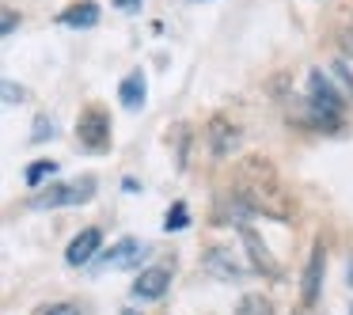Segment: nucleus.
<instances>
[{
    "mask_svg": "<svg viewBox=\"0 0 353 315\" xmlns=\"http://www.w3.org/2000/svg\"><path fill=\"white\" fill-rule=\"evenodd\" d=\"M224 201L239 216V224H247L243 216H266V221H289L292 216L289 190L277 179L274 163L262 160V156H247L239 163L236 175H232V194Z\"/></svg>",
    "mask_w": 353,
    "mask_h": 315,
    "instance_id": "nucleus-1",
    "label": "nucleus"
},
{
    "mask_svg": "<svg viewBox=\"0 0 353 315\" xmlns=\"http://www.w3.org/2000/svg\"><path fill=\"white\" fill-rule=\"evenodd\" d=\"M54 133H57V125L50 122L46 114L34 118V137H31V141H54Z\"/></svg>",
    "mask_w": 353,
    "mask_h": 315,
    "instance_id": "nucleus-17",
    "label": "nucleus"
},
{
    "mask_svg": "<svg viewBox=\"0 0 353 315\" xmlns=\"http://www.w3.org/2000/svg\"><path fill=\"white\" fill-rule=\"evenodd\" d=\"M137 258H141V243L137 239H118L114 247L107 251V266H114V270H130V266H137Z\"/></svg>",
    "mask_w": 353,
    "mask_h": 315,
    "instance_id": "nucleus-13",
    "label": "nucleus"
},
{
    "mask_svg": "<svg viewBox=\"0 0 353 315\" xmlns=\"http://www.w3.org/2000/svg\"><path fill=\"white\" fill-rule=\"evenodd\" d=\"M236 315H274V304H270V296H262V292H247V296H239Z\"/></svg>",
    "mask_w": 353,
    "mask_h": 315,
    "instance_id": "nucleus-14",
    "label": "nucleus"
},
{
    "mask_svg": "<svg viewBox=\"0 0 353 315\" xmlns=\"http://www.w3.org/2000/svg\"><path fill=\"white\" fill-rule=\"evenodd\" d=\"M186 224H190V213H186L183 201H175V205L168 209V216H163V228H168V232H183Z\"/></svg>",
    "mask_w": 353,
    "mask_h": 315,
    "instance_id": "nucleus-16",
    "label": "nucleus"
},
{
    "mask_svg": "<svg viewBox=\"0 0 353 315\" xmlns=\"http://www.w3.org/2000/svg\"><path fill=\"white\" fill-rule=\"evenodd\" d=\"M342 114H345V99L338 95V88L330 84V77L312 69L304 84V99H296L289 107V118L300 125H312V130H338Z\"/></svg>",
    "mask_w": 353,
    "mask_h": 315,
    "instance_id": "nucleus-2",
    "label": "nucleus"
},
{
    "mask_svg": "<svg viewBox=\"0 0 353 315\" xmlns=\"http://www.w3.org/2000/svg\"><path fill=\"white\" fill-rule=\"evenodd\" d=\"M171 289V270L168 266H148V270H141L137 274V281H133V300H160L163 292Z\"/></svg>",
    "mask_w": 353,
    "mask_h": 315,
    "instance_id": "nucleus-6",
    "label": "nucleus"
},
{
    "mask_svg": "<svg viewBox=\"0 0 353 315\" xmlns=\"http://www.w3.org/2000/svg\"><path fill=\"white\" fill-rule=\"evenodd\" d=\"M118 99H122V107H130V110H141V107H145V99H148L145 77H141V72H130V77L118 84Z\"/></svg>",
    "mask_w": 353,
    "mask_h": 315,
    "instance_id": "nucleus-12",
    "label": "nucleus"
},
{
    "mask_svg": "<svg viewBox=\"0 0 353 315\" xmlns=\"http://www.w3.org/2000/svg\"><path fill=\"white\" fill-rule=\"evenodd\" d=\"M323 270H327V251H323V243H315L312 254H307V266H304V292H300L304 307H315V300H319Z\"/></svg>",
    "mask_w": 353,
    "mask_h": 315,
    "instance_id": "nucleus-8",
    "label": "nucleus"
},
{
    "mask_svg": "<svg viewBox=\"0 0 353 315\" xmlns=\"http://www.w3.org/2000/svg\"><path fill=\"white\" fill-rule=\"evenodd\" d=\"M39 315H84V312H80L77 304H50V307H42Z\"/></svg>",
    "mask_w": 353,
    "mask_h": 315,
    "instance_id": "nucleus-18",
    "label": "nucleus"
},
{
    "mask_svg": "<svg viewBox=\"0 0 353 315\" xmlns=\"http://www.w3.org/2000/svg\"><path fill=\"white\" fill-rule=\"evenodd\" d=\"M77 137L88 152H107L110 148V114L103 107H88L77 118Z\"/></svg>",
    "mask_w": 353,
    "mask_h": 315,
    "instance_id": "nucleus-4",
    "label": "nucleus"
},
{
    "mask_svg": "<svg viewBox=\"0 0 353 315\" xmlns=\"http://www.w3.org/2000/svg\"><path fill=\"white\" fill-rule=\"evenodd\" d=\"M57 175V163L54 160H34L31 163V167H27V186H42V183H46V179H54Z\"/></svg>",
    "mask_w": 353,
    "mask_h": 315,
    "instance_id": "nucleus-15",
    "label": "nucleus"
},
{
    "mask_svg": "<svg viewBox=\"0 0 353 315\" xmlns=\"http://www.w3.org/2000/svg\"><path fill=\"white\" fill-rule=\"evenodd\" d=\"M57 23L61 27H95L99 23V4H95V0H80V4H69V8L61 12V16H57Z\"/></svg>",
    "mask_w": 353,
    "mask_h": 315,
    "instance_id": "nucleus-11",
    "label": "nucleus"
},
{
    "mask_svg": "<svg viewBox=\"0 0 353 315\" xmlns=\"http://www.w3.org/2000/svg\"><path fill=\"white\" fill-rule=\"evenodd\" d=\"M201 270L213 274V277H221V281H236V277H243V266L232 258L228 247H209L205 258H201Z\"/></svg>",
    "mask_w": 353,
    "mask_h": 315,
    "instance_id": "nucleus-9",
    "label": "nucleus"
},
{
    "mask_svg": "<svg viewBox=\"0 0 353 315\" xmlns=\"http://www.w3.org/2000/svg\"><path fill=\"white\" fill-rule=\"evenodd\" d=\"M342 50L353 57V23H345V27H342Z\"/></svg>",
    "mask_w": 353,
    "mask_h": 315,
    "instance_id": "nucleus-19",
    "label": "nucleus"
},
{
    "mask_svg": "<svg viewBox=\"0 0 353 315\" xmlns=\"http://www.w3.org/2000/svg\"><path fill=\"white\" fill-rule=\"evenodd\" d=\"M99 247H103L99 228H80L77 236H72V243L65 247V262H69V266H88V262L99 254Z\"/></svg>",
    "mask_w": 353,
    "mask_h": 315,
    "instance_id": "nucleus-7",
    "label": "nucleus"
},
{
    "mask_svg": "<svg viewBox=\"0 0 353 315\" xmlns=\"http://www.w3.org/2000/svg\"><path fill=\"white\" fill-rule=\"evenodd\" d=\"M334 72H338V77H342V84H345V88H350V92H353V72H350V69H345V65H342V61H338V65H334Z\"/></svg>",
    "mask_w": 353,
    "mask_h": 315,
    "instance_id": "nucleus-21",
    "label": "nucleus"
},
{
    "mask_svg": "<svg viewBox=\"0 0 353 315\" xmlns=\"http://www.w3.org/2000/svg\"><path fill=\"white\" fill-rule=\"evenodd\" d=\"M236 232H239V239H243L247 254H251V266L259 270V274H266V277H277V274H281V266L274 262V254H270V247L259 239V232H254L251 224H236Z\"/></svg>",
    "mask_w": 353,
    "mask_h": 315,
    "instance_id": "nucleus-5",
    "label": "nucleus"
},
{
    "mask_svg": "<svg viewBox=\"0 0 353 315\" xmlns=\"http://www.w3.org/2000/svg\"><path fill=\"white\" fill-rule=\"evenodd\" d=\"M205 133H209V148H213V156H228L232 148H236V141H239V130H236V125H232L224 114L209 118Z\"/></svg>",
    "mask_w": 353,
    "mask_h": 315,
    "instance_id": "nucleus-10",
    "label": "nucleus"
},
{
    "mask_svg": "<svg viewBox=\"0 0 353 315\" xmlns=\"http://www.w3.org/2000/svg\"><path fill=\"white\" fill-rule=\"evenodd\" d=\"M114 8H122V12H137V8H141V0H114Z\"/></svg>",
    "mask_w": 353,
    "mask_h": 315,
    "instance_id": "nucleus-23",
    "label": "nucleus"
},
{
    "mask_svg": "<svg viewBox=\"0 0 353 315\" xmlns=\"http://www.w3.org/2000/svg\"><path fill=\"white\" fill-rule=\"evenodd\" d=\"M95 175H84V179H72V183H57V186H46L42 194L31 198V209H65V205H84V201L95 198Z\"/></svg>",
    "mask_w": 353,
    "mask_h": 315,
    "instance_id": "nucleus-3",
    "label": "nucleus"
},
{
    "mask_svg": "<svg viewBox=\"0 0 353 315\" xmlns=\"http://www.w3.org/2000/svg\"><path fill=\"white\" fill-rule=\"evenodd\" d=\"M0 16H4V23H0V27H4V34H12V31H16V12H12V8H4Z\"/></svg>",
    "mask_w": 353,
    "mask_h": 315,
    "instance_id": "nucleus-20",
    "label": "nucleus"
},
{
    "mask_svg": "<svg viewBox=\"0 0 353 315\" xmlns=\"http://www.w3.org/2000/svg\"><path fill=\"white\" fill-rule=\"evenodd\" d=\"M16 95L23 99V88H16V84H4V103H16Z\"/></svg>",
    "mask_w": 353,
    "mask_h": 315,
    "instance_id": "nucleus-22",
    "label": "nucleus"
},
{
    "mask_svg": "<svg viewBox=\"0 0 353 315\" xmlns=\"http://www.w3.org/2000/svg\"><path fill=\"white\" fill-rule=\"evenodd\" d=\"M350 315H353V307H350Z\"/></svg>",
    "mask_w": 353,
    "mask_h": 315,
    "instance_id": "nucleus-24",
    "label": "nucleus"
}]
</instances>
